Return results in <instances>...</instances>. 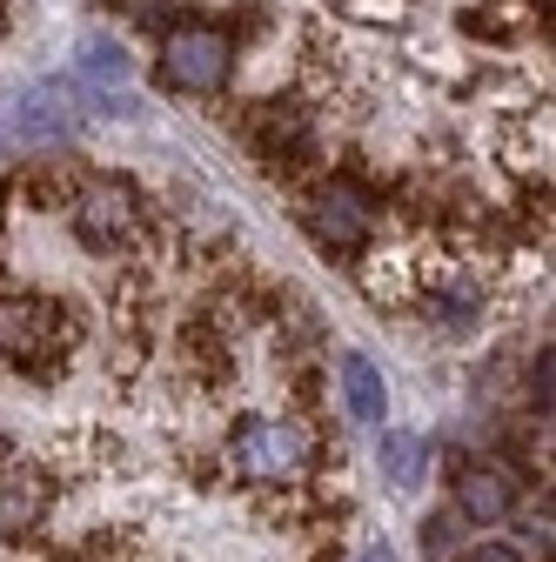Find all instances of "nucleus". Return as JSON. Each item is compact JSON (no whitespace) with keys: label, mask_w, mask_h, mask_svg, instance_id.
<instances>
[{"label":"nucleus","mask_w":556,"mask_h":562,"mask_svg":"<svg viewBox=\"0 0 556 562\" xmlns=\"http://www.w3.org/2000/svg\"><path fill=\"white\" fill-rule=\"evenodd\" d=\"M54 348H60V322L47 302H0V356L8 362H54Z\"/></svg>","instance_id":"nucleus-5"},{"label":"nucleus","mask_w":556,"mask_h":562,"mask_svg":"<svg viewBox=\"0 0 556 562\" xmlns=\"http://www.w3.org/2000/svg\"><path fill=\"white\" fill-rule=\"evenodd\" d=\"M463 562H516V549H503V542H490V549H469Z\"/></svg>","instance_id":"nucleus-13"},{"label":"nucleus","mask_w":556,"mask_h":562,"mask_svg":"<svg viewBox=\"0 0 556 562\" xmlns=\"http://www.w3.org/2000/svg\"><path fill=\"white\" fill-rule=\"evenodd\" d=\"M363 562H396V549H389V542H376V549H369Z\"/></svg>","instance_id":"nucleus-14"},{"label":"nucleus","mask_w":556,"mask_h":562,"mask_svg":"<svg viewBox=\"0 0 556 562\" xmlns=\"http://www.w3.org/2000/svg\"><path fill=\"white\" fill-rule=\"evenodd\" d=\"M75 60H81V75H94L101 88H108V81H127V67H134L127 47L108 41V34H81V54H75Z\"/></svg>","instance_id":"nucleus-11"},{"label":"nucleus","mask_w":556,"mask_h":562,"mask_svg":"<svg viewBox=\"0 0 556 562\" xmlns=\"http://www.w3.org/2000/svg\"><path fill=\"white\" fill-rule=\"evenodd\" d=\"M47 516V475L41 469H0V536H27Z\"/></svg>","instance_id":"nucleus-8"},{"label":"nucleus","mask_w":556,"mask_h":562,"mask_svg":"<svg viewBox=\"0 0 556 562\" xmlns=\"http://www.w3.org/2000/svg\"><path fill=\"white\" fill-rule=\"evenodd\" d=\"M127 228H134V194L114 188V181H94V188L81 194V207H75V235L108 255L114 241H127Z\"/></svg>","instance_id":"nucleus-6"},{"label":"nucleus","mask_w":556,"mask_h":562,"mask_svg":"<svg viewBox=\"0 0 556 562\" xmlns=\"http://www.w3.org/2000/svg\"><path fill=\"white\" fill-rule=\"evenodd\" d=\"M229 67H235V47L222 27H208V21H181L168 27L162 41V81L181 88V94H208V88H222L229 81Z\"/></svg>","instance_id":"nucleus-1"},{"label":"nucleus","mask_w":556,"mask_h":562,"mask_svg":"<svg viewBox=\"0 0 556 562\" xmlns=\"http://www.w3.org/2000/svg\"><path fill=\"white\" fill-rule=\"evenodd\" d=\"M229 456H235V469H242L248 482H289V475H302V462H309V436L296 429V422L255 415V422H242V429H235Z\"/></svg>","instance_id":"nucleus-3"},{"label":"nucleus","mask_w":556,"mask_h":562,"mask_svg":"<svg viewBox=\"0 0 556 562\" xmlns=\"http://www.w3.org/2000/svg\"><path fill=\"white\" fill-rule=\"evenodd\" d=\"M81 127V81H34L14 114H8V140L14 148H60L67 134Z\"/></svg>","instance_id":"nucleus-2"},{"label":"nucleus","mask_w":556,"mask_h":562,"mask_svg":"<svg viewBox=\"0 0 556 562\" xmlns=\"http://www.w3.org/2000/svg\"><path fill=\"white\" fill-rule=\"evenodd\" d=\"M423 462H430V442L423 436H382V475L396 488H415L423 482Z\"/></svg>","instance_id":"nucleus-10"},{"label":"nucleus","mask_w":556,"mask_h":562,"mask_svg":"<svg viewBox=\"0 0 556 562\" xmlns=\"http://www.w3.org/2000/svg\"><path fill=\"white\" fill-rule=\"evenodd\" d=\"M510 503H516V475L510 469H497V462H469L463 475H456V509L469 516V522H503L510 516Z\"/></svg>","instance_id":"nucleus-7"},{"label":"nucleus","mask_w":556,"mask_h":562,"mask_svg":"<svg viewBox=\"0 0 556 562\" xmlns=\"http://www.w3.org/2000/svg\"><path fill=\"white\" fill-rule=\"evenodd\" d=\"M342 402H349V415L369 422V429L389 422V395H382V375H376L369 356H342Z\"/></svg>","instance_id":"nucleus-9"},{"label":"nucleus","mask_w":556,"mask_h":562,"mask_svg":"<svg viewBox=\"0 0 556 562\" xmlns=\"http://www.w3.org/2000/svg\"><path fill=\"white\" fill-rule=\"evenodd\" d=\"M530 395H536V408L549 415V348L536 356V375H530Z\"/></svg>","instance_id":"nucleus-12"},{"label":"nucleus","mask_w":556,"mask_h":562,"mask_svg":"<svg viewBox=\"0 0 556 562\" xmlns=\"http://www.w3.org/2000/svg\"><path fill=\"white\" fill-rule=\"evenodd\" d=\"M309 228H315V241H329L342 255L363 248L369 228H376V194L363 181H322L315 201H309Z\"/></svg>","instance_id":"nucleus-4"}]
</instances>
